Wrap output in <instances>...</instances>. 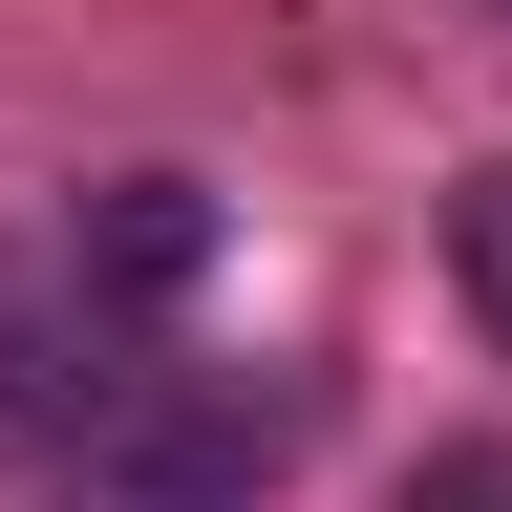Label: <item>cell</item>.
I'll list each match as a JSON object with an SVG mask.
<instances>
[{
  "label": "cell",
  "instance_id": "1",
  "mask_svg": "<svg viewBox=\"0 0 512 512\" xmlns=\"http://www.w3.org/2000/svg\"><path fill=\"white\" fill-rule=\"evenodd\" d=\"M320 427V363H150L128 406L43 470V512H256Z\"/></svg>",
  "mask_w": 512,
  "mask_h": 512
},
{
  "label": "cell",
  "instance_id": "2",
  "mask_svg": "<svg viewBox=\"0 0 512 512\" xmlns=\"http://www.w3.org/2000/svg\"><path fill=\"white\" fill-rule=\"evenodd\" d=\"M43 278H64V299H107L128 342H150V320H171L192 278H214V192H192V171H107L86 214L43 235Z\"/></svg>",
  "mask_w": 512,
  "mask_h": 512
},
{
  "label": "cell",
  "instance_id": "3",
  "mask_svg": "<svg viewBox=\"0 0 512 512\" xmlns=\"http://www.w3.org/2000/svg\"><path fill=\"white\" fill-rule=\"evenodd\" d=\"M448 278H470V320H491V363H512V150L448 192Z\"/></svg>",
  "mask_w": 512,
  "mask_h": 512
},
{
  "label": "cell",
  "instance_id": "4",
  "mask_svg": "<svg viewBox=\"0 0 512 512\" xmlns=\"http://www.w3.org/2000/svg\"><path fill=\"white\" fill-rule=\"evenodd\" d=\"M427 512H512V470H427Z\"/></svg>",
  "mask_w": 512,
  "mask_h": 512
}]
</instances>
